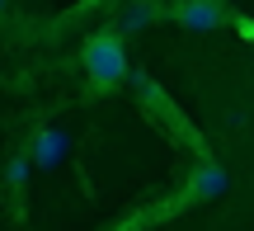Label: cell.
Returning a JSON list of instances; mask_svg holds the SVG:
<instances>
[{
    "label": "cell",
    "instance_id": "6da1fadb",
    "mask_svg": "<svg viewBox=\"0 0 254 231\" xmlns=\"http://www.w3.org/2000/svg\"><path fill=\"white\" fill-rule=\"evenodd\" d=\"M80 62H85V76H90L94 85H118L132 66H127V47H123V38L118 33H94L90 43H85V52H80Z\"/></svg>",
    "mask_w": 254,
    "mask_h": 231
},
{
    "label": "cell",
    "instance_id": "7a4b0ae2",
    "mask_svg": "<svg viewBox=\"0 0 254 231\" xmlns=\"http://www.w3.org/2000/svg\"><path fill=\"white\" fill-rule=\"evenodd\" d=\"M170 14L179 19L184 28H193V33H212L217 24H226V19H231V14H226L221 5H202V0H189V5H174Z\"/></svg>",
    "mask_w": 254,
    "mask_h": 231
},
{
    "label": "cell",
    "instance_id": "3957f363",
    "mask_svg": "<svg viewBox=\"0 0 254 231\" xmlns=\"http://www.w3.org/2000/svg\"><path fill=\"white\" fill-rule=\"evenodd\" d=\"M66 147H71V137H66L62 128H47V132H38L33 137V147H28V165H57V160L66 156Z\"/></svg>",
    "mask_w": 254,
    "mask_h": 231
},
{
    "label": "cell",
    "instance_id": "277c9868",
    "mask_svg": "<svg viewBox=\"0 0 254 231\" xmlns=\"http://www.w3.org/2000/svg\"><path fill=\"white\" fill-rule=\"evenodd\" d=\"M226 170L221 165H202L198 175H193V198H217V194H226Z\"/></svg>",
    "mask_w": 254,
    "mask_h": 231
},
{
    "label": "cell",
    "instance_id": "5b68a950",
    "mask_svg": "<svg viewBox=\"0 0 254 231\" xmlns=\"http://www.w3.org/2000/svg\"><path fill=\"white\" fill-rule=\"evenodd\" d=\"M151 19H160V9H155V5H132V9H123V28H141V24H151Z\"/></svg>",
    "mask_w": 254,
    "mask_h": 231
},
{
    "label": "cell",
    "instance_id": "8992f818",
    "mask_svg": "<svg viewBox=\"0 0 254 231\" xmlns=\"http://www.w3.org/2000/svg\"><path fill=\"white\" fill-rule=\"evenodd\" d=\"M28 170H33V165H28V156H14V160H9V170H5V179H9V184H24Z\"/></svg>",
    "mask_w": 254,
    "mask_h": 231
},
{
    "label": "cell",
    "instance_id": "52a82bcc",
    "mask_svg": "<svg viewBox=\"0 0 254 231\" xmlns=\"http://www.w3.org/2000/svg\"><path fill=\"white\" fill-rule=\"evenodd\" d=\"M236 24H240V33H245L250 43H254V19H236Z\"/></svg>",
    "mask_w": 254,
    "mask_h": 231
},
{
    "label": "cell",
    "instance_id": "ba28073f",
    "mask_svg": "<svg viewBox=\"0 0 254 231\" xmlns=\"http://www.w3.org/2000/svg\"><path fill=\"white\" fill-rule=\"evenodd\" d=\"M0 14H5V5H0Z\"/></svg>",
    "mask_w": 254,
    "mask_h": 231
}]
</instances>
